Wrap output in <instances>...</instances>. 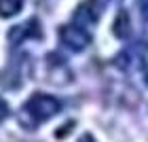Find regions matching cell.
I'll list each match as a JSON object with an SVG mask.
<instances>
[{
  "mask_svg": "<svg viewBox=\"0 0 148 142\" xmlns=\"http://www.w3.org/2000/svg\"><path fill=\"white\" fill-rule=\"evenodd\" d=\"M62 110V102L49 93H34L21 108V123L23 127H38L40 123L53 119Z\"/></svg>",
  "mask_w": 148,
  "mask_h": 142,
  "instance_id": "cell-1",
  "label": "cell"
},
{
  "mask_svg": "<svg viewBox=\"0 0 148 142\" xmlns=\"http://www.w3.org/2000/svg\"><path fill=\"white\" fill-rule=\"evenodd\" d=\"M59 40L70 51H83L91 45V34L78 23H66L59 28Z\"/></svg>",
  "mask_w": 148,
  "mask_h": 142,
  "instance_id": "cell-2",
  "label": "cell"
},
{
  "mask_svg": "<svg viewBox=\"0 0 148 142\" xmlns=\"http://www.w3.org/2000/svg\"><path fill=\"white\" fill-rule=\"evenodd\" d=\"M99 15H102V6H99L97 0H83V2L74 9L72 19H74V23L87 28V26H95Z\"/></svg>",
  "mask_w": 148,
  "mask_h": 142,
  "instance_id": "cell-3",
  "label": "cell"
},
{
  "mask_svg": "<svg viewBox=\"0 0 148 142\" xmlns=\"http://www.w3.org/2000/svg\"><path fill=\"white\" fill-rule=\"evenodd\" d=\"M42 36V30H40V23L36 17L28 19L25 23H19V26H13L9 30V40L11 45H19L28 38H40Z\"/></svg>",
  "mask_w": 148,
  "mask_h": 142,
  "instance_id": "cell-4",
  "label": "cell"
},
{
  "mask_svg": "<svg viewBox=\"0 0 148 142\" xmlns=\"http://www.w3.org/2000/svg\"><path fill=\"white\" fill-rule=\"evenodd\" d=\"M112 32H114V36L121 38V40L129 38V34H131V21H129V15H127L125 11H121V13H119V17L114 19V23H112Z\"/></svg>",
  "mask_w": 148,
  "mask_h": 142,
  "instance_id": "cell-5",
  "label": "cell"
},
{
  "mask_svg": "<svg viewBox=\"0 0 148 142\" xmlns=\"http://www.w3.org/2000/svg\"><path fill=\"white\" fill-rule=\"evenodd\" d=\"M23 9V0H0V17H15Z\"/></svg>",
  "mask_w": 148,
  "mask_h": 142,
  "instance_id": "cell-6",
  "label": "cell"
},
{
  "mask_svg": "<svg viewBox=\"0 0 148 142\" xmlns=\"http://www.w3.org/2000/svg\"><path fill=\"white\" fill-rule=\"evenodd\" d=\"M142 72H144V83L148 85V49L142 53Z\"/></svg>",
  "mask_w": 148,
  "mask_h": 142,
  "instance_id": "cell-7",
  "label": "cell"
},
{
  "mask_svg": "<svg viewBox=\"0 0 148 142\" xmlns=\"http://www.w3.org/2000/svg\"><path fill=\"white\" fill-rule=\"evenodd\" d=\"M6 117H9V104H6L4 100L0 98V123H2Z\"/></svg>",
  "mask_w": 148,
  "mask_h": 142,
  "instance_id": "cell-8",
  "label": "cell"
},
{
  "mask_svg": "<svg viewBox=\"0 0 148 142\" xmlns=\"http://www.w3.org/2000/svg\"><path fill=\"white\" fill-rule=\"evenodd\" d=\"M72 127H74V121H68V125H66V127H59V130L55 132V136H57V138H62V136H66V134H68V132L72 130Z\"/></svg>",
  "mask_w": 148,
  "mask_h": 142,
  "instance_id": "cell-9",
  "label": "cell"
},
{
  "mask_svg": "<svg viewBox=\"0 0 148 142\" xmlns=\"http://www.w3.org/2000/svg\"><path fill=\"white\" fill-rule=\"evenodd\" d=\"M138 6H140V11H142V17L148 19V0H136Z\"/></svg>",
  "mask_w": 148,
  "mask_h": 142,
  "instance_id": "cell-10",
  "label": "cell"
},
{
  "mask_svg": "<svg viewBox=\"0 0 148 142\" xmlns=\"http://www.w3.org/2000/svg\"><path fill=\"white\" fill-rule=\"evenodd\" d=\"M78 142H95V138H93L91 134H83V136L78 138Z\"/></svg>",
  "mask_w": 148,
  "mask_h": 142,
  "instance_id": "cell-11",
  "label": "cell"
}]
</instances>
